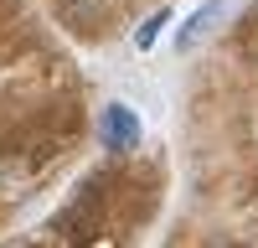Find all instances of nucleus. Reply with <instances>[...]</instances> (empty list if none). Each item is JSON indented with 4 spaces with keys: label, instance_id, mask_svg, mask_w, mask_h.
I'll list each match as a JSON object with an SVG mask.
<instances>
[{
    "label": "nucleus",
    "instance_id": "1",
    "mask_svg": "<svg viewBox=\"0 0 258 248\" xmlns=\"http://www.w3.org/2000/svg\"><path fill=\"white\" fill-rule=\"evenodd\" d=\"M98 140H103V150H135L140 145V119H135V109H124V103H109L103 109V119H98Z\"/></svg>",
    "mask_w": 258,
    "mask_h": 248
},
{
    "label": "nucleus",
    "instance_id": "2",
    "mask_svg": "<svg viewBox=\"0 0 258 248\" xmlns=\"http://www.w3.org/2000/svg\"><path fill=\"white\" fill-rule=\"evenodd\" d=\"M222 21V0H207V6H197L186 16V26L176 31V52H197V41L212 36V26Z\"/></svg>",
    "mask_w": 258,
    "mask_h": 248
},
{
    "label": "nucleus",
    "instance_id": "3",
    "mask_svg": "<svg viewBox=\"0 0 258 248\" xmlns=\"http://www.w3.org/2000/svg\"><path fill=\"white\" fill-rule=\"evenodd\" d=\"M160 26H170V11H165V6H160L155 16H145V21H140V31H135V47H140V52H150V47H155V36H160Z\"/></svg>",
    "mask_w": 258,
    "mask_h": 248
},
{
    "label": "nucleus",
    "instance_id": "4",
    "mask_svg": "<svg viewBox=\"0 0 258 248\" xmlns=\"http://www.w3.org/2000/svg\"><path fill=\"white\" fill-rule=\"evenodd\" d=\"M227 248H248V243H227Z\"/></svg>",
    "mask_w": 258,
    "mask_h": 248
}]
</instances>
